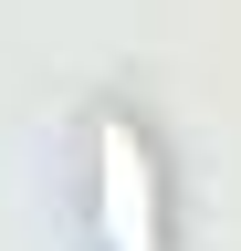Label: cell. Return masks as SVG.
Masks as SVG:
<instances>
[{"mask_svg":"<svg viewBox=\"0 0 241 251\" xmlns=\"http://www.w3.org/2000/svg\"><path fill=\"white\" fill-rule=\"evenodd\" d=\"M95 241L105 251H168V178L136 115H95Z\"/></svg>","mask_w":241,"mask_h":251,"instance_id":"6da1fadb","label":"cell"}]
</instances>
